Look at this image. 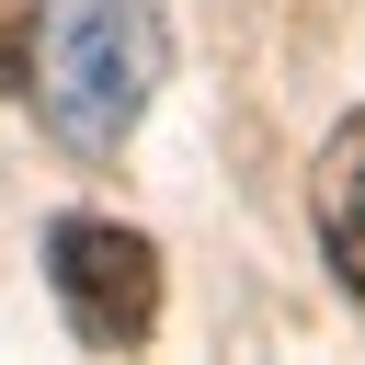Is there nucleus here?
I'll use <instances>...</instances> for the list:
<instances>
[{"instance_id":"obj_1","label":"nucleus","mask_w":365,"mask_h":365,"mask_svg":"<svg viewBox=\"0 0 365 365\" xmlns=\"http://www.w3.org/2000/svg\"><path fill=\"white\" fill-rule=\"evenodd\" d=\"M160 80H171V23H160V0H46L34 11V103H46V125L80 148V160H103V148H125V125L160 103Z\"/></svg>"},{"instance_id":"obj_2","label":"nucleus","mask_w":365,"mask_h":365,"mask_svg":"<svg viewBox=\"0 0 365 365\" xmlns=\"http://www.w3.org/2000/svg\"><path fill=\"white\" fill-rule=\"evenodd\" d=\"M46 274H57V308L80 342L103 354H137L160 331V251L125 228V217H57L46 228Z\"/></svg>"},{"instance_id":"obj_3","label":"nucleus","mask_w":365,"mask_h":365,"mask_svg":"<svg viewBox=\"0 0 365 365\" xmlns=\"http://www.w3.org/2000/svg\"><path fill=\"white\" fill-rule=\"evenodd\" d=\"M308 205H319V251L342 274V297L365 308V114H342L308 160Z\"/></svg>"},{"instance_id":"obj_4","label":"nucleus","mask_w":365,"mask_h":365,"mask_svg":"<svg viewBox=\"0 0 365 365\" xmlns=\"http://www.w3.org/2000/svg\"><path fill=\"white\" fill-rule=\"evenodd\" d=\"M34 80V0H0V103Z\"/></svg>"}]
</instances>
